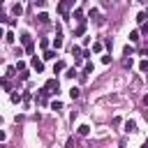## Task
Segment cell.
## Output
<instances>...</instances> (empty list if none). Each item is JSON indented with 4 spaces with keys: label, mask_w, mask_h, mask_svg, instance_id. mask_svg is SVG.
<instances>
[{
    "label": "cell",
    "mask_w": 148,
    "mask_h": 148,
    "mask_svg": "<svg viewBox=\"0 0 148 148\" xmlns=\"http://www.w3.org/2000/svg\"><path fill=\"white\" fill-rule=\"evenodd\" d=\"M74 5V0H60V5H58V14L62 16V18H67L69 16V7Z\"/></svg>",
    "instance_id": "cell-1"
},
{
    "label": "cell",
    "mask_w": 148,
    "mask_h": 148,
    "mask_svg": "<svg viewBox=\"0 0 148 148\" xmlns=\"http://www.w3.org/2000/svg\"><path fill=\"white\" fill-rule=\"evenodd\" d=\"M44 88H46V90H49V92H51V95H56V92H58V88H60V86H58V81H56V79H49V81H46V86H44Z\"/></svg>",
    "instance_id": "cell-2"
},
{
    "label": "cell",
    "mask_w": 148,
    "mask_h": 148,
    "mask_svg": "<svg viewBox=\"0 0 148 148\" xmlns=\"http://www.w3.org/2000/svg\"><path fill=\"white\" fill-rule=\"evenodd\" d=\"M30 65H32V69H35V72H44V62H42V60H39L37 56H32Z\"/></svg>",
    "instance_id": "cell-3"
},
{
    "label": "cell",
    "mask_w": 148,
    "mask_h": 148,
    "mask_svg": "<svg viewBox=\"0 0 148 148\" xmlns=\"http://www.w3.org/2000/svg\"><path fill=\"white\" fill-rule=\"evenodd\" d=\"M49 95H51V92H49L46 88H42V90H39V97H37V102H39V104H46V102H49Z\"/></svg>",
    "instance_id": "cell-4"
},
{
    "label": "cell",
    "mask_w": 148,
    "mask_h": 148,
    "mask_svg": "<svg viewBox=\"0 0 148 148\" xmlns=\"http://www.w3.org/2000/svg\"><path fill=\"white\" fill-rule=\"evenodd\" d=\"M86 32V21H79V25H76V30H74V37H81Z\"/></svg>",
    "instance_id": "cell-5"
},
{
    "label": "cell",
    "mask_w": 148,
    "mask_h": 148,
    "mask_svg": "<svg viewBox=\"0 0 148 148\" xmlns=\"http://www.w3.org/2000/svg\"><path fill=\"white\" fill-rule=\"evenodd\" d=\"M21 44H23V46H30V44H32L30 32H21Z\"/></svg>",
    "instance_id": "cell-6"
},
{
    "label": "cell",
    "mask_w": 148,
    "mask_h": 148,
    "mask_svg": "<svg viewBox=\"0 0 148 148\" xmlns=\"http://www.w3.org/2000/svg\"><path fill=\"white\" fill-rule=\"evenodd\" d=\"M12 14H14V16H21V14H23V5H21V2H16V5L12 7Z\"/></svg>",
    "instance_id": "cell-7"
},
{
    "label": "cell",
    "mask_w": 148,
    "mask_h": 148,
    "mask_svg": "<svg viewBox=\"0 0 148 148\" xmlns=\"http://www.w3.org/2000/svg\"><path fill=\"white\" fill-rule=\"evenodd\" d=\"M9 99H12V104H18V102L23 99V95H21V92H14V90H12V95H9Z\"/></svg>",
    "instance_id": "cell-8"
},
{
    "label": "cell",
    "mask_w": 148,
    "mask_h": 148,
    "mask_svg": "<svg viewBox=\"0 0 148 148\" xmlns=\"http://www.w3.org/2000/svg\"><path fill=\"white\" fill-rule=\"evenodd\" d=\"M0 86H2L7 92H12V83H9V76H7V79H0Z\"/></svg>",
    "instance_id": "cell-9"
},
{
    "label": "cell",
    "mask_w": 148,
    "mask_h": 148,
    "mask_svg": "<svg viewBox=\"0 0 148 148\" xmlns=\"http://www.w3.org/2000/svg\"><path fill=\"white\" fill-rule=\"evenodd\" d=\"M125 132H136V123L134 120H127L125 123Z\"/></svg>",
    "instance_id": "cell-10"
},
{
    "label": "cell",
    "mask_w": 148,
    "mask_h": 148,
    "mask_svg": "<svg viewBox=\"0 0 148 148\" xmlns=\"http://www.w3.org/2000/svg\"><path fill=\"white\" fill-rule=\"evenodd\" d=\"M62 69H65V62H62V60H58V62L53 65V74H58V72H62Z\"/></svg>",
    "instance_id": "cell-11"
},
{
    "label": "cell",
    "mask_w": 148,
    "mask_h": 148,
    "mask_svg": "<svg viewBox=\"0 0 148 148\" xmlns=\"http://www.w3.org/2000/svg\"><path fill=\"white\" fill-rule=\"evenodd\" d=\"M37 21H39V23H44V25H46V23H49V14H46V12H42V14H39V16H37Z\"/></svg>",
    "instance_id": "cell-12"
},
{
    "label": "cell",
    "mask_w": 148,
    "mask_h": 148,
    "mask_svg": "<svg viewBox=\"0 0 148 148\" xmlns=\"http://www.w3.org/2000/svg\"><path fill=\"white\" fill-rule=\"evenodd\" d=\"M53 46H56V49H60V46H62V35H60V32H58V35H56V39H53Z\"/></svg>",
    "instance_id": "cell-13"
},
{
    "label": "cell",
    "mask_w": 148,
    "mask_h": 148,
    "mask_svg": "<svg viewBox=\"0 0 148 148\" xmlns=\"http://www.w3.org/2000/svg\"><path fill=\"white\" fill-rule=\"evenodd\" d=\"M53 58H56V51L46 49V51H44V60H53Z\"/></svg>",
    "instance_id": "cell-14"
},
{
    "label": "cell",
    "mask_w": 148,
    "mask_h": 148,
    "mask_svg": "<svg viewBox=\"0 0 148 148\" xmlns=\"http://www.w3.org/2000/svg\"><path fill=\"white\" fill-rule=\"evenodd\" d=\"M72 16H74L76 21H86V18H83V12H81V9H74V14H72Z\"/></svg>",
    "instance_id": "cell-15"
},
{
    "label": "cell",
    "mask_w": 148,
    "mask_h": 148,
    "mask_svg": "<svg viewBox=\"0 0 148 148\" xmlns=\"http://www.w3.org/2000/svg\"><path fill=\"white\" fill-rule=\"evenodd\" d=\"M79 95H81L79 88H72V90H69V97H72V99H79Z\"/></svg>",
    "instance_id": "cell-16"
},
{
    "label": "cell",
    "mask_w": 148,
    "mask_h": 148,
    "mask_svg": "<svg viewBox=\"0 0 148 148\" xmlns=\"http://www.w3.org/2000/svg\"><path fill=\"white\" fill-rule=\"evenodd\" d=\"M51 109H53V111H60V109H62V102L53 99V102H51Z\"/></svg>",
    "instance_id": "cell-17"
},
{
    "label": "cell",
    "mask_w": 148,
    "mask_h": 148,
    "mask_svg": "<svg viewBox=\"0 0 148 148\" xmlns=\"http://www.w3.org/2000/svg\"><path fill=\"white\" fill-rule=\"evenodd\" d=\"M88 132H90V127H88V125H79V134H81V136H86Z\"/></svg>",
    "instance_id": "cell-18"
},
{
    "label": "cell",
    "mask_w": 148,
    "mask_h": 148,
    "mask_svg": "<svg viewBox=\"0 0 148 148\" xmlns=\"http://www.w3.org/2000/svg\"><path fill=\"white\" fill-rule=\"evenodd\" d=\"M130 42H139V30H132L130 32Z\"/></svg>",
    "instance_id": "cell-19"
},
{
    "label": "cell",
    "mask_w": 148,
    "mask_h": 148,
    "mask_svg": "<svg viewBox=\"0 0 148 148\" xmlns=\"http://www.w3.org/2000/svg\"><path fill=\"white\" fill-rule=\"evenodd\" d=\"M146 18H148V14H146V12H141V14L136 16V21H139V23H146Z\"/></svg>",
    "instance_id": "cell-20"
},
{
    "label": "cell",
    "mask_w": 148,
    "mask_h": 148,
    "mask_svg": "<svg viewBox=\"0 0 148 148\" xmlns=\"http://www.w3.org/2000/svg\"><path fill=\"white\" fill-rule=\"evenodd\" d=\"M102 49H104V46H102V42H95V44H92V51H95V53H99Z\"/></svg>",
    "instance_id": "cell-21"
},
{
    "label": "cell",
    "mask_w": 148,
    "mask_h": 148,
    "mask_svg": "<svg viewBox=\"0 0 148 148\" xmlns=\"http://www.w3.org/2000/svg\"><path fill=\"white\" fill-rule=\"evenodd\" d=\"M123 53H125V56H134V46H130V44H127V46H125V51H123Z\"/></svg>",
    "instance_id": "cell-22"
},
{
    "label": "cell",
    "mask_w": 148,
    "mask_h": 148,
    "mask_svg": "<svg viewBox=\"0 0 148 148\" xmlns=\"http://www.w3.org/2000/svg\"><path fill=\"white\" fill-rule=\"evenodd\" d=\"M7 76H9V79L16 76V65H14V67H7Z\"/></svg>",
    "instance_id": "cell-23"
},
{
    "label": "cell",
    "mask_w": 148,
    "mask_h": 148,
    "mask_svg": "<svg viewBox=\"0 0 148 148\" xmlns=\"http://www.w3.org/2000/svg\"><path fill=\"white\" fill-rule=\"evenodd\" d=\"M65 76H67V79H74V76H76V69H74V67H69V69H67V74H65Z\"/></svg>",
    "instance_id": "cell-24"
},
{
    "label": "cell",
    "mask_w": 148,
    "mask_h": 148,
    "mask_svg": "<svg viewBox=\"0 0 148 148\" xmlns=\"http://www.w3.org/2000/svg\"><path fill=\"white\" fill-rule=\"evenodd\" d=\"M139 69H141V72H148V60H141V62H139Z\"/></svg>",
    "instance_id": "cell-25"
},
{
    "label": "cell",
    "mask_w": 148,
    "mask_h": 148,
    "mask_svg": "<svg viewBox=\"0 0 148 148\" xmlns=\"http://www.w3.org/2000/svg\"><path fill=\"white\" fill-rule=\"evenodd\" d=\"M5 39H7L9 44H14V39H16V37H14V32H7V35H5Z\"/></svg>",
    "instance_id": "cell-26"
},
{
    "label": "cell",
    "mask_w": 148,
    "mask_h": 148,
    "mask_svg": "<svg viewBox=\"0 0 148 148\" xmlns=\"http://www.w3.org/2000/svg\"><path fill=\"white\" fill-rule=\"evenodd\" d=\"M97 14H99L97 9H90V12H88V16H90V18H97Z\"/></svg>",
    "instance_id": "cell-27"
},
{
    "label": "cell",
    "mask_w": 148,
    "mask_h": 148,
    "mask_svg": "<svg viewBox=\"0 0 148 148\" xmlns=\"http://www.w3.org/2000/svg\"><path fill=\"white\" fill-rule=\"evenodd\" d=\"M28 76H30V74H28V69H21V79H23V81H28Z\"/></svg>",
    "instance_id": "cell-28"
},
{
    "label": "cell",
    "mask_w": 148,
    "mask_h": 148,
    "mask_svg": "<svg viewBox=\"0 0 148 148\" xmlns=\"http://www.w3.org/2000/svg\"><path fill=\"white\" fill-rule=\"evenodd\" d=\"M46 5V0H35V7H44Z\"/></svg>",
    "instance_id": "cell-29"
},
{
    "label": "cell",
    "mask_w": 148,
    "mask_h": 148,
    "mask_svg": "<svg viewBox=\"0 0 148 148\" xmlns=\"http://www.w3.org/2000/svg\"><path fill=\"white\" fill-rule=\"evenodd\" d=\"M141 53H143V56H148V46H143V49H141Z\"/></svg>",
    "instance_id": "cell-30"
},
{
    "label": "cell",
    "mask_w": 148,
    "mask_h": 148,
    "mask_svg": "<svg viewBox=\"0 0 148 148\" xmlns=\"http://www.w3.org/2000/svg\"><path fill=\"white\" fill-rule=\"evenodd\" d=\"M143 104H146V106H148V95H146V97H143Z\"/></svg>",
    "instance_id": "cell-31"
},
{
    "label": "cell",
    "mask_w": 148,
    "mask_h": 148,
    "mask_svg": "<svg viewBox=\"0 0 148 148\" xmlns=\"http://www.w3.org/2000/svg\"><path fill=\"white\" fill-rule=\"evenodd\" d=\"M0 37H5V32H2V30H0Z\"/></svg>",
    "instance_id": "cell-32"
},
{
    "label": "cell",
    "mask_w": 148,
    "mask_h": 148,
    "mask_svg": "<svg viewBox=\"0 0 148 148\" xmlns=\"http://www.w3.org/2000/svg\"><path fill=\"white\" fill-rule=\"evenodd\" d=\"M2 2H5V0H0V7H2Z\"/></svg>",
    "instance_id": "cell-33"
},
{
    "label": "cell",
    "mask_w": 148,
    "mask_h": 148,
    "mask_svg": "<svg viewBox=\"0 0 148 148\" xmlns=\"http://www.w3.org/2000/svg\"><path fill=\"white\" fill-rule=\"evenodd\" d=\"M139 2H148V0H139Z\"/></svg>",
    "instance_id": "cell-34"
}]
</instances>
